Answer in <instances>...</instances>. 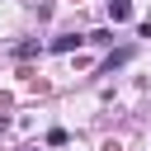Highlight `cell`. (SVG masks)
<instances>
[{
  "instance_id": "6da1fadb",
  "label": "cell",
  "mask_w": 151,
  "mask_h": 151,
  "mask_svg": "<svg viewBox=\"0 0 151 151\" xmlns=\"http://www.w3.org/2000/svg\"><path fill=\"white\" fill-rule=\"evenodd\" d=\"M109 14H113V24H127L132 19V0H109Z\"/></svg>"
},
{
  "instance_id": "7a4b0ae2",
  "label": "cell",
  "mask_w": 151,
  "mask_h": 151,
  "mask_svg": "<svg viewBox=\"0 0 151 151\" xmlns=\"http://www.w3.org/2000/svg\"><path fill=\"white\" fill-rule=\"evenodd\" d=\"M85 38H76V33H61V38H52V52H71V47H80Z\"/></svg>"
}]
</instances>
